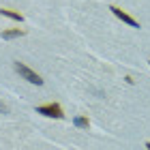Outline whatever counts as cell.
Instances as JSON below:
<instances>
[{
    "instance_id": "cell-1",
    "label": "cell",
    "mask_w": 150,
    "mask_h": 150,
    "mask_svg": "<svg viewBox=\"0 0 150 150\" xmlns=\"http://www.w3.org/2000/svg\"><path fill=\"white\" fill-rule=\"evenodd\" d=\"M15 71L22 75V77L26 79V81H30V84H37V86H41L43 84V79H41V75H37L35 71L30 69V67H26L24 62H15Z\"/></svg>"
},
{
    "instance_id": "cell-2",
    "label": "cell",
    "mask_w": 150,
    "mask_h": 150,
    "mask_svg": "<svg viewBox=\"0 0 150 150\" xmlns=\"http://www.w3.org/2000/svg\"><path fill=\"white\" fill-rule=\"evenodd\" d=\"M37 114H43L47 118H62V107L58 103H47V105H39L37 107Z\"/></svg>"
},
{
    "instance_id": "cell-3",
    "label": "cell",
    "mask_w": 150,
    "mask_h": 150,
    "mask_svg": "<svg viewBox=\"0 0 150 150\" xmlns=\"http://www.w3.org/2000/svg\"><path fill=\"white\" fill-rule=\"evenodd\" d=\"M110 11H112V13H114V15L118 17V19H122V22H125V24H129V26H133V28H139V24L135 22V19H133L131 15H127V13L122 11V9H118V6H110Z\"/></svg>"
},
{
    "instance_id": "cell-4",
    "label": "cell",
    "mask_w": 150,
    "mask_h": 150,
    "mask_svg": "<svg viewBox=\"0 0 150 150\" xmlns=\"http://www.w3.org/2000/svg\"><path fill=\"white\" fill-rule=\"evenodd\" d=\"M0 15L11 17V19H15V22H24V15H22V13H15V11H11V9H2V6H0Z\"/></svg>"
},
{
    "instance_id": "cell-5",
    "label": "cell",
    "mask_w": 150,
    "mask_h": 150,
    "mask_svg": "<svg viewBox=\"0 0 150 150\" xmlns=\"http://www.w3.org/2000/svg\"><path fill=\"white\" fill-rule=\"evenodd\" d=\"M26 30H19V28H13V30H2V39H17V37H24Z\"/></svg>"
},
{
    "instance_id": "cell-6",
    "label": "cell",
    "mask_w": 150,
    "mask_h": 150,
    "mask_svg": "<svg viewBox=\"0 0 150 150\" xmlns=\"http://www.w3.org/2000/svg\"><path fill=\"white\" fill-rule=\"evenodd\" d=\"M73 122H75V127H79V129H88V127H90V122H88L86 116H77Z\"/></svg>"
},
{
    "instance_id": "cell-7",
    "label": "cell",
    "mask_w": 150,
    "mask_h": 150,
    "mask_svg": "<svg viewBox=\"0 0 150 150\" xmlns=\"http://www.w3.org/2000/svg\"><path fill=\"white\" fill-rule=\"evenodd\" d=\"M0 114H9V107H6L2 101H0Z\"/></svg>"
},
{
    "instance_id": "cell-8",
    "label": "cell",
    "mask_w": 150,
    "mask_h": 150,
    "mask_svg": "<svg viewBox=\"0 0 150 150\" xmlns=\"http://www.w3.org/2000/svg\"><path fill=\"white\" fill-rule=\"evenodd\" d=\"M146 148H148V150H150V142H148V144H146Z\"/></svg>"
},
{
    "instance_id": "cell-9",
    "label": "cell",
    "mask_w": 150,
    "mask_h": 150,
    "mask_svg": "<svg viewBox=\"0 0 150 150\" xmlns=\"http://www.w3.org/2000/svg\"><path fill=\"white\" fill-rule=\"evenodd\" d=\"M148 62H150V60H148Z\"/></svg>"
}]
</instances>
